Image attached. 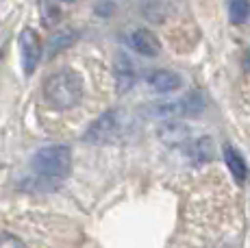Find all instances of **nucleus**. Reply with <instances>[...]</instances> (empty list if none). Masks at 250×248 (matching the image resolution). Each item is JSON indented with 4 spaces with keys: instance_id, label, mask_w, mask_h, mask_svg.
Here are the masks:
<instances>
[{
    "instance_id": "nucleus-8",
    "label": "nucleus",
    "mask_w": 250,
    "mask_h": 248,
    "mask_svg": "<svg viewBox=\"0 0 250 248\" xmlns=\"http://www.w3.org/2000/svg\"><path fill=\"white\" fill-rule=\"evenodd\" d=\"M159 137L166 146H181V144L189 142V128L181 122L170 120L159 128Z\"/></svg>"
},
{
    "instance_id": "nucleus-6",
    "label": "nucleus",
    "mask_w": 250,
    "mask_h": 248,
    "mask_svg": "<svg viewBox=\"0 0 250 248\" xmlns=\"http://www.w3.org/2000/svg\"><path fill=\"white\" fill-rule=\"evenodd\" d=\"M146 81L157 94L176 92L183 85V79L176 72H172V70H152V72H148Z\"/></svg>"
},
{
    "instance_id": "nucleus-4",
    "label": "nucleus",
    "mask_w": 250,
    "mask_h": 248,
    "mask_svg": "<svg viewBox=\"0 0 250 248\" xmlns=\"http://www.w3.org/2000/svg\"><path fill=\"white\" fill-rule=\"evenodd\" d=\"M18 46H20L22 70L26 74H31L33 70L37 68L40 59H42V41H40V35H37L33 28H24V31L20 33Z\"/></svg>"
},
{
    "instance_id": "nucleus-2",
    "label": "nucleus",
    "mask_w": 250,
    "mask_h": 248,
    "mask_svg": "<svg viewBox=\"0 0 250 248\" xmlns=\"http://www.w3.org/2000/svg\"><path fill=\"white\" fill-rule=\"evenodd\" d=\"M72 165V150L63 144H52V146H44L33 155L31 168L37 174L50 176V179H63L70 172Z\"/></svg>"
},
{
    "instance_id": "nucleus-14",
    "label": "nucleus",
    "mask_w": 250,
    "mask_h": 248,
    "mask_svg": "<svg viewBox=\"0 0 250 248\" xmlns=\"http://www.w3.org/2000/svg\"><path fill=\"white\" fill-rule=\"evenodd\" d=\"M242 65H244V70L250 74V48L244 52V59H242Z\"/></svg>"
},
{
    "instance_id": "nucleus-10",
    "label": "nucleus",
    "mask_w": 250,
    "mask_h": 248,
    "mask_svg": "<svg viewBox=\"0 0 250 248\" xmlns=\"http://www.w3.org/2000/svg\"><path fill=\"white\" fill-rule=\"evenodd\" d=\"M189 157L194 164H207L213 159V140L211 137H196L194 142H189Z\"/></svg>"
},
{
    "instance_id": "nucleus-11",
    "label": "nucleus",
    "mask_w": 250,
    "mask_h": 248,
    "mask_svg": "<svg viewBox=\"0 0 250 248\" xmlns=\"http://www.w3.org/2000/svg\"><path fill=\"white\" fill-rule=\"evenodd\" d=\"M74 40H76V33L72 31V28H65V31L52 35L50 40H48V55L55 57L57 52H61L63 48H68V46L74 44Z\"/></svg>"
},
{
    "instance_id": "nucleus-7",
    "label": "nucleus",
    "mask_w": 250,
    "mask_h": 248,
    "mask_svg": "<svg viewBox=\"0 0 250 248\" xmlns=\"http://www.w3.org/2000/svg\"><path fill=\"white\" fill-rule=\"evenodd\" d=\"M131 46L133 50L144 57H157L161 52V41L148 28H137V31L131 33Z\"/></svg>"
},
{
    "instance_id": "nucleus-1",
    "label": "nucleus",
    "mask_w": 250,
    "mask_h": 248,
    "mask_svg": "<svg viewBox=\"0 0 250 248\" xmlns=\"http://www.w3.org/2000/svg\"><path fill=\"white\" fill-rule=\"evenodd\" d=\"M44 98L57 111H65L81 103L83 98V79L70 68L57 70L44 81Z\"/></svg>"
},
{
    "instance_id": "nucleus-5",
    "label": "nucleus",
    "mask_w": 250,
    "mask_h": 248,
    "mask_svg": "<svg viewBox=\"0 0 250 248\" xmlns=\"http://www.w3.org/2000/svg\"><path fill=\"white\" fill-rule=\"evenodd\" d=\"M137 83V65L126 52H120L115 57V89L118 94H126Z\"/></svg>"
},
{
    "instance_id": "nucleus-3",
    "label": "nucleus",
    "mask_w": 250,
    "mask_h": 248,
    "mask_svg": "<svg viewBox=\"0 0 250 248\" xmlns=\"http://www.w3.org/2000/svg\"><path fill=\"white\" fill-rule=\"evenodd\" d=\"M120 128V113L115 109L100 113L94 122L87 126V131L83 133V142L87 144H107L115 137Z\"/></svg>"
},
{
    "instance_id": "nucleus-13",
    "label": "nucleus",
    "mask_w": 250,
    "mask_h": 248,
    "mask_svg": "<svg viewBox=\"0 0 250 248\" xmlns=\"http://www.w3.org/2000/svg\"><path fill=\"white\" fill-rule=\"evenodd\" d=\"M0 244H18V246H22L24 242H22V240H18V237L7 235V237H0Z\"/></svg>"
},
{
    "instance_id": "nucleus-9",
    "label": "nucleus",
    "mask_w": 250,
    "mask_h": 248,
    "mask_svg": "<svg viewBox=\"0 0 250 248\" xmlns=\"http://www.w3.org/2000/svg\"><path fill=\"white\" fill-rule=\"evenodd\" d=\"M224 164H227V168L230 170V174H233V179L237 181V183H244L248 176V168H246V161H244V157L239 155L237 148H233L230 144L224 146Z\"/></svg>"
},
{
    "instance_id": "nucleus-12",
    "label": "nucleus",
    "mask_w": 250,
    "mask_h": 248,
    "mask_svg": "<svg viewBox=\"0 0 250 248\" xmlns=\"http://www.w3.org/2000/svg\"><path fill=\"white\" fill-rule=\"evenodd\" d=\"M229 18L233 24H244L250 18V0H230Z\"/></svg>"
}]
</instances>
